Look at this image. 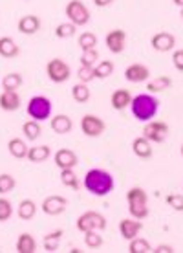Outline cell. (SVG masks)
I'll list each match as a JSON object with an SVG mask.
<instances>
[{"instance_id":"cell-19","label":"cell","mask_w":183,"mask_h":253,"mask_svg":"<svg viewBox=\"0 0 183 253\" xmlns=\"http://www.w3.org/2000/svg\"><path fill=\"white\" fill-rule=\"evenodd\" d=\"M110 103H112V107H114L115 110H125V108L132 103V94L126 88L115 90L114 94H112V97H110Z\"/></svg>"},{"instance_id":"cell-21","label":"cell","mask_w":183,"mask_h":253,"mask_svg":"<svg viewBox=\"0 0 183 253\" xmlns=\"http://www.w3.org/2000/svg\"><path fill=\"white\" fill-rule=\"evenodd\" d=\"M50 126L55 134H68L70 130H72V126H73V123L70 120V116L59 114V116H55V118H51Z\"/></svg>"},{"instance_id":"cell-25","label":"cell","mask_w":183,"mask_h":253,"mask_svg":"<svg viewBox=\"0 0 183 253\" xmlns=\"http://www.w3.org/2000/svg\"><path fill=\"white\" fill-rule=\"evenodd\" d=\"M17 252L19 253H35L37 252V242L33 239V235L22 233L17 241Z\"/></svg>"},{"instance_id":"cell-40","label":"cell","mask_w":183,"mask_h":253,"mask_svg":"<svg viewBox=\"0 0 183 253\" xmlns=\"http://www.w3.org/2000/svg\"><path fill=\"white\" fill-rule=\"evenodd\" d=\"M77 77L81 79V83H90L95 79V74H94V66H81L79 72H77Z\"/></svg>"},{"instance_id":"cell-30","label":"cell","mask_w":183,"mask_h":253,"mask_svg":"<svg viewBox=\"0 0 183 253\" xmlns=\"http://www.w3.org/2000/svg\"><path fill=\"white\" fill-rule=\"evenodd\" d=\"M95 79H107L114 74V63L112 61H101L94 66Z\"/></svg>"},{"instance_id":"cell-18","label":"cell","mask_w":183,"mask_h":253,"mask_svg":"<svg viewBox=\"0 0 183 253\" xmlns=\"http://www.w3.org/2000/svg\"><path fill=\"white\" fill-rule=\"evenodd\" d=\"M7 151H9V154H11L13 158L24 160L26 156H28V151H30V147L26 145L24 139L11 138L9 141H7Z\"/></svg>"},{"instance_id":"cell-2","label":"cell","mask_w":183,"mask_h":253,"mask_svg":"<svg viewBox=\"0 0 183 253\" xmlns=\"http://www.w3.org/2000/svg\"><path fill=\"white\" fill-rule=\"evenodd\" d=\"M130 108H132V114L136 120L146 123V121H152V118L158 114L159 101L158 97H154V94H139L132 97Z\"/></svg>"},{"instance_id":"cell-34","label":"cell","mask_w":183,"mask_h":253,"mask_svg":"<svg viewBox=\"0 0 183 253\" xmlns=\"http://www.w3.org/2000/svg\"><path fill=\"white\" fill-rule=\"evenodd\" d=\"M22 86V76L20 74H7L4 79H2V88L4 90H17Z\"/></svg>"},{"instance_id":"cell-14","label":"cell","mask_w":183,"mask_h":253,"mask_svg":"<svg viewBox=\"0 0 183 253\" xmlns=\"http://www.w3.org/2000/svg\"><path fill=\"white\" fill-rule=\"evenodd\" d=\"M53 162L59 169H73L79 160H77V154L72 149H59L53 156Z\"/></svg>"},{"instance_id":"cell-4","label":"cell","mask_w":183,"mask_h":253,"mask_svg":"<svg viewBox=\"0 0 183 253\" xmlns=\"http://www.w3.org/2000/svg\"><path fill=\"white\" fill-rule=\"evenodd\" d=\"M107 228V218L99 211H86L77 218V229L81 233L86 231H101Z\"/></svg>"},{"instance_id":"cell-15","label":"cell","mask_w":183,"mask_h":253,"mask_svg":"<svg viewBox=\"0 0 183 253\" xmlns=\"http://www.w3.org/2000/svg\"><path fill=\"white\" fill-rule=\"evenodd\" d=\"M125 42H126V33L123 30H112V32H108L107 48L112 53H121V51L125 50Z\"/></svg>"},{"instance_id":"cell-39","label":"cell","mask_w":183,"mask_h":253,"mask_svg":"<svg viewBox=\"0 0 183 253\" xmlns=\"http://www.w3.org/2000/svg\"><path fill=\"white\" fill-rule=\"evenodd\" d=\"M13 215V206L9 200L0 198V222H7Z\"/></svg>"},{"instance_id":"cell-3","label":"cell","mask_w":183,"mask_h":253,"mask_svg":"<svg viewBox=\"0 0 183 253\" xmlns=\"http://www.w3.org/2000/svg\"><path fill=\"white\" fill-rule=\"evenodd\" d=\"M126 202H128V213L132 218L143 220L148 216V196L143 187H132L126 193Z\"/></svg>"},{"instance_id":"cell-9","label":"cell","mask_w":183,"mask_h":253,"mask_svg":"<svg viewBox=\"0 0 183 253\" xmlns=\"http://www.w3.org/2000/svg\"><path fill=\"white\" fill-rule=\"evenodd\" d=\"M169 134V125L163 121H146V125L143 126V136H145L150 143H161L165 141Z\"/></svg>"},{"instance_id":"cell-28","label":"cell","mask_w":183,"mask_h":253,"mask_svg":"<svg viewBox=\"0 0 183 253\" xmlns=\"http://www.w3.org/2000/svg\"><path fill=\"white\" fill-rule=\"evenodd\" d=\"M64 231L63 229H55V231H51L44 237V241H42V246H44L46 252H55L59 248V242L63 239Z\"/></svg>"},{"instance_id":"cell-26","label":"cell","mask_w":183,"mask_h":253,"mask_svg":"<svg viewBox=\"0 0 183 253\" xmlns=\"http://www.w3.org/2000/svg\"><path fill=\"white\" fill-rule=\"evenodd\" d=\"M22 132H24L26 139H30V141H35V139H38V136H40V132H42L40 121H35V120L26 121L24 125H22Z\"/></svg>"},{"instance_id":"cell-31","label":"cell","mask_w":183,"mask_h":253,"mask_svg":"<svg viewBox=\"0 0 183 253\" xmlns=\"http://www.w3.org/2000/svg\"><path fill=\"white\" fill-rule=\"evenodd\" d=\"M61 182L70 189L79 191V180H77V174L73 169H61Z\"/></svg>"},{"instance_id":"cell-1","label":"cell","mask_w":183,"mask_h":253,"mask_svg":"<svg viewBox=\"0 0 183 253\" xmlns=\"http://www.w3.org/2000/svg\"><path fill=\"white\" fill-rule=\"evenodd\" d=\"M114 176L105 169H90L84 176V187L90 195L107 196L114 191Z\"/></svg>"},{"instance_id":"cell-8","label":"cell","mask_w":183,"mask_h":253,"mask_svg":"<svg viewBox=\"0 0 183 253\" xmlns=\"http://www.w3.org/2000/svg\"><path fill=\"white\" fill-rule=\"evenodd\" d=\"M105 128H107V125H105V121L99 116H94V114L82 116L81 130L84 136H88V138H99L105 132Z\"/></svg>"},{"instance_id":"cell-32","label":"cell","mask_w":183,"mask_h":253,"mask_svg":"<svg viewBox=\"0 0 183 253\" xmlns=\"http://www.w3.org/2000/svg\"><path fill=\"white\" fill-rule=\"evenodd\" d=\"M79 48H81L82 51L84 50H94L95 46H97V35L92 32H84L79 35Z\"/></svg>"},{"instance_id":"cell-20","label":"cell","mask_w":183,"mask_h":253,"mask_svg":"<svg viewBox=\"0 0 183 253\" xmlns=\"http://www.w3.org/2000/svg\"><path fill=\"white\" fill-rule=\"evenodd\" d=\"M20 53L19 44L11 37H0V57L13 59Z\"/></svg>"},{"instance_id":"cell-11","label":"cell","mask_w":183,"mask_h":253,"mask_svg":"<svg viewBox=\"0 0 183 253\" xmlns=\"http://www.w3.org/2000/svg\"><path fill=\"white\" fill-rule=\"evenodd\" d=\"M141 229H143V222L138 220V218H123L119 222V233L126 241L136 239Z\"/></svg>"},{"instance_id":"cell-44","label":"cell","mask_w":183,"mask_h":253,"mask_svg":"<svg viewBox=\"0 0 183 253\" xmlns=\"http://www.w3.org/2000/svg\"><path fill=\"white\" fill-rule=\"evenodd\" d=\"M114 0H94V4L97 7H107V6H110Z\"/></svg>"},{"instance_id":"cell-41","label":"cell","mask_w":183,"mask_h":253,"mask_svg":"<svg viewBox=\"0 0 183 253\" xmlns=\"http://www.w3.org/2000/svg\"><path fill=\"white\" fill-rule=\"evenodd\" d=\"M167 206H171L174 211H183V196L182 195H176V193H172V195L167 196Z\"/></svg>"},{"instance_id":"cell-23","label":"cell","mask_w":183,"mask_h":253,"mask_svg":"<svg viewBox=\"0 0 183 253\" xmlns=\"http://www.w3.org/2000/svg\"><path fill=\"white\" fill-rule=\"evenodd\" d=\"M172 86V79L169 76H159L156 79L146 83V90L148 94H159V92H165Z\"/></svg>"},{"instance_id":"cell-5","label":"cell","mask_w":183,"mask_h":253,"mask_svg":"<svg viewBox=\"0 0 183 253\" xmlns=\"http://www.w3.org/2000/svg\"><path fill=\"white\" fill-rule=\"evenodd\" d=\"M28 116L35 121H44L51 114V101L44 95H35L28 103Z\"/></svg>"},{"instance_id":"cell-35","label":"cell","mask_w":183,"mask_h":253,"mask_svg":"<svg viewBox=\"0 0 183 253\" xmlns=\"http://www.w3.org/2000/svg\"><path fill=\"white\" fill-rule=\"evenodd\" d=\"M77 32V26L72 24V22H63V24H59L57 28H55V35H57L59 39H70L73 37Z\"/></svg>"},{"instance_id":"cell-33","label":"cell","mask_w":183,"mask_h":253,"mask_svg":"<svg viewBox=\"0 0 183 253\" xmlns=\"http://www.w3.org/2000/svg\"><path fill=\"white\" fill-rule=\"evenodd\" d=\"M130 244H128V252L130 253H150L152 248L150 244H148V241H145V239H139V237H136V239H132V241H128Z\"/></svg>"},{"instance_id":"cell-16","label":"cell","mask_w":183,"mask_h":253,"mask_svg":"<svg viewBox=\"0 0 183 253\" xmlns=\"http://www.w3.org/2000/svg\"><path fill=\"white\" fill-rule=\"evenodd\" d=\"M20 107V95L15 90H4L0 94V108L6 112H15Z\"/></svg>"},{"instance_id":"cell-22","label":"cell","mask_w":183,"mask_h":253,"mask_svg":"<svg viewBox=\"0 0 183 253\" xmlns=\"http://www.w3.org/2000/svg\"><path fill=\"white\" fill-rule=\"evenodd\" d=\"M132 151L134 154L138 156V158H150L152 156V147H150V141L145 138V136H139L132 141Z\"/></svg>"},{"instance_id":"cell-27","label":"cell","mask_w":183,"mask_h":253,"mask_svg":"<svg viewBox=\"0 0 183 253\" xmlns=\"http://www.w3.org/2000/svg\"><path fill=\"white\" fill-rule=\"evenodd\" d=\"M19 216L22 218V220H32L33 216H35V213H37V204L33 202V200H30V198H26V200H22V202L19 204Z\"/></svg>"},{"instance_id":"cell-38","label":"cell","mask_w":183,"mask_h":253,"mask_svg":"<svg viewBox=\"0 0 183 253\" xmlns=\"http://www.w3.org/2000/svg\"><path fill=\"white\" fill-rule=\"evenodd\" d=\"M97 59H99V53L95 48L94 50H84L81 55V66H95Z\"/></svg>"},{"instance_id":"cell-37","label":"cell","mask_w":183,"mask_h":253,"mask_svg":"<svg viewBox=\"0 0 183 253\" xmlns=\"http://www.w3.org/2000/svg\"><path fill=\"white\" fill-rule=\"evenodd\" d=\"M15 178L11 174H0V195H6V193H11L15 189Z\"/></svg>"},{"instance_id":"cell-24","label":"cell","mask_w":183,"mask_h":253,"mask_svg":"<svg viewBox=\"0 0 183 253\" xmlns=\"http://www.w3.org/2000/svg\"><path fill=\"white\" fill-rule=\"evenodd\" d=\"M51 154V149L48 145H38V147H30V151H28V156L26 158L30 160L32 164H42L46 160L50 158Z\"/></svg>"},{"instance_id":"cell-42","label":"cell","mask_w":183,"mask_h":253,"mask_svg":"<svg viewBox=\"0 0 183 253\" xmlns=\"http://www.w3.org/2000/svg\"><path fill=\"white\" fill-rule=\"evenodd\" d=\"M172 64H174V68H176L178 72L183 74V50H176L172 53Z\"/></svg>"},{"instance_id":"cell-12","label":"cell","mask_w":183,"mask_h":253,"mask_svg":"<svg viewBox=\"0 0 183 253\" xmlns=\"http://www.w3.org/2000/svg\"><path fill=\"white\" fill-rule=\"evenodd\" d=\"M150 44L156 51H163L165 53V51L174 50V46H176V39H174V35L169 33V32H159L152 37Z\"/></svg>"},{"instance_id":"cell-36","label":"cell","mask_w":183,"mask_h":253,"mask_svg":"<svg viewBox=\"0 0 183 253\" xmlns=\"http://www.w3.org/2000/svg\"><path fill=\"white\" fill-rule=\"evenodd\" d=\"M84 244L90 250H97V248L103 246V237L97 231H86L84 233Z\"/></svg>"},{"instance_id":"cell-43","label":"cell","mask_w":183,"mask_h":253,"mask_svg":"<svg viewBox=\"0 0 183 253\" xmlns=\"http://www.w3.org/2000/svg\"><path fill=\"white\" fill-rule=\"evenodd\" d=\"M154 253H174V248L169 246V244H159L156 250H152Z\"/></svg>"},{"instance_id":"cell-7","label":"cell","mask_w":183,"mask_h":253,"mask_svg":"<svg viewBox=\"0 0 183 253\" xmlns=\"http://www.w3.org/2000/svg\"><path fill=\"white\" fill-rule=\"evenodd\" d=\"M46 74L50 77V81L53 83H64L68 81L72 76V70L63 59H51L50 63L46 64Z\"/></svg>"},{"instance_id":"cell-45","label":"cell","mask_w":183,"mask_h":253,"mask_svg":"<svg viewBox=\"0 0 183 253\" xmlns=\"http://www.w3.org/2000/svg\"><path fill=\"white\" fill-rule=\"evenodd\" d=\"M172 2H174L178 7H182V9H183V0H172Z\"/></svg>"},{"instance_id":"cell-6","label":"cell","mask_w":183,"mask_h":253,"mask_svg":"<svg viewBox=\"0 0 183 253\" xmlns=\"http://www.w3.org/2000/svg\"><path fill=\"white\" fill-rule=\"evenodd\" d=\"M66 17L72 24L86 26L90 22V11L81 0H70L66 4Z\"/></svg>"},{"instance_id":"cell-10","label":"cell","mask_w":183,"mask_h":253,"mask_svg":"<svg viewBox=\"0 0 183 253\" xmlns=\"http://www.w3.org/2000/svg\"><path fill=\"white\" fill-rule=\"evenodd\" d=\"M66 206H68V200L64 198V196H59V195H51L48 196V198H44L42 200V211H44L46 215L50 216H57L61 215L64 209H66Z\"/></svg>"},{"instance_id":"cell-17","label":"cell","mask_w":183,"mask_h":253,"mask_svg":"<svg viewBox=\"0 0 183 253\" xmlns=\"http://www.w3.org/2000/svg\"><path fill=\"white\" fill-rule=\"evenodd\" d=\"M38 30H40V19L37 15H24L19 20V32L24 33V35H33Z\"/></svg>"},{"instance_id":"cell-29","label":"cell","mask_w":183,"mask_h":253,"mask_svg":"<svg viewBox=\"0 0 183 253\" xmlns=\"http://www.w3.org/2000/svg\"><path fill=\"white\" fill-rule=\"evenodd\" d=\"M90 88L86 83H79V84H73L72 86V97L75 99L77 103H88L90 99Z\"/></svg>"},{"instance_id":"cell-47","label":"cell","mask_w":183,"mask_h":253,"mask_svg":"<svg viewBox=\"0 0 183 253\" xmlns=\"http://www.w3.org/2000/svg\"><path fill=\"white\" fill-rule=\"evenodd\" d=\"M182 19H183V9H182Z\"/></svg>"},{"instance_id":"cell-46","label":"cell","mask_w":183,"mask_h":253,"mask_svg":"<svg viewBox=\"0 0 183 253\" xmlns=\"http://www.w3.org/2000/svg\"><path fill=\"white\" fill-rule=\"evenodd\" d=\"M182 156H183V143H182Z\"/></svg>"},{"instance_id":"cell-13","label":"cell","mask_w":183,"mask_h":253,"mask_svg":"<svg viewBox=\"0 0 183 253\" xmlns=\"http://www.w3.org/2000/svg\"><path fill=\"white\" fill-rule=\"evenodd\" d=\"M125 77H126V81H130V83L148 81V77H150V70H148V66H145V64L134 63L125 70Z\"/></svg>"}]
</instances>
